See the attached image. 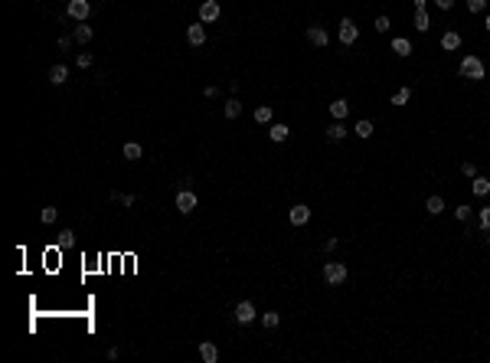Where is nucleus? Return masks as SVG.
I'll list each match as a JSON object with an SVG mask.
<instances>
[{
    "label": "nucleus",
    "mask_w": 490,
    "mask_h": 363,
    "mask_svg": "<svg viewBox=\"0 0 490 363\" xmlns=\"http://www.w3.org/2000/svg\"><path fill=\"white\" fill-rule=\"evenodd\" d=\"M461 75H464V79H484V63L481 59H477V56H464V59H461Z\"/></svg>",
    "instance_id": "nucleus-1"
},
{
    "label": "nucleus",
    "mask_w": 490,
    "mask_h": 363,
    "mask_svg": "<svg viewBox=\"0 0 490 363\" xmlns=\"http://www.w3.org/2000/svg\"><path fill=\"white\" fill-rule=\"evenodd\" d=\"M324 282L327 285H343L347 282V265H343V262H327L324 265Z\"/></svg>",
    "instance_id": "nucleus-2"
},
{
    "label": "nucleus",
    "mask_w": 490,
    "mask_h": 363,
    "mask_svg": "<svg viewBox=\"0 0 490 363\" xmlns=\"http://www.w3.org/2000/svg\"><path fill=\"white\" fill-rule=\"evenodd\" d=\"M66 13H69L72 20H82V23H85V20H88V13H92V0H69Z\"/></svg>",
    "instance_id": "nucleus-3"
},
{
    "label": "nucleus",
    "mask_w": 490,
    "mask_h": 363,
    "mask_svg": "<svg viewBox=\"0 0 490 363\" xmlns=\"http://www.w3.org/2000/svg\"><path fill=\"white\" fill-rule=\"evenodd\" d=\"M219 13H222L219 0H203L200 3V23H212V20H219Z\"/></svg>",
    "instance_id": "nucleus-4"
},
{
    "label": "nucleus",
    "mask_w": 490,
    "mask_h": 363,
    "mask_svg": "<svg viewBox=\"0 0 490 363\" xmlns=\"http://www.w3.org/2000/svg\"><path fill=\"white\" fill-rule=\"evenodd\" d=\"M356 36H359L356 23H353L350 16H343V20H340V43H343V46H353V43H356Z\"/></svg>",
    "instance_id": "nucleus-5"
},
{
    "label": "nucleus",
    "mask_w": 490,
    "mask_h": 363,
    "mask_svg": "<svg viewBox=\"0 0 490 363\" xmlns=\"http://www.w3.org/2000/svg\"><path fill=\"white\" fill-rule=\"evenodd\" d=\"M288 219H291V226H307V222H311V210H307V203H294L291 206V213H288Z\"/></svg>",
    "instance_id": "nucleus-6"
},
{
    "label": "nucleus",
    "mask_w": 490,
    "mask_h": 363,
    "mask_svg": "<svg viewBox=\"0 0 490 363\" xmlns=\"http://www.w3.org/2000/svg\"><path fill=\"white\" fill-rule=\"evenodd\" d=\"M177 210L180 213H193L196 210V193L193 190H180L177 193Z\"/></svg>",
    "instance_id": "nucleus-7"
},
{
    "label": "nucleus",
    "mask_w": 490,
    "mask_h": 363,
    "mask_svg": "<svg viewBox=\"0 0 490 363\" xmlns=\"http://www.w3.org/2000/svg\"><path fill=\"white\" fill-rule=\"evenodd\" d=\"M235 321L239 324H252L255 321V304H252V301H239V304H235Z\"/></svg>",
    "instance_id": "nucleus-8"
},
{
    "label": "nucleus",
    "mask_w": 490,
    "mask_h": 363,
    "mask_svg": "<svg viewBox=\"0 0 490 363\" xmlns=\"http://www.w3.org/2000/svg\"><path fill=\"white\" fill-rule=\"evenodd\" d=\"M187 43H190V46H203V43H206V26H203V23L187 26Z\"/></svg>",
    "instance_id": "nucleus-9"
},
{
    "label": "nucleus",
    "mask_w": 490,
    "mask_h": 363,
    "mask_svg": "<svg viewBox=\"0 0 490 363\" xmlns=\"http://www.w3.org/2000/svg\"><path fill=\"white\" fill-rule=\"evenodd\" d=\"M307 40H311L314 46H320V49H324L327 43H330V36H327V30H324V26H307Z\"/></svg>",
    "instance_id": "nucleus-10"
},
{
    "label": "nucleus",
    "mask_w": 490,
    "mask_h": 363,
    "mask_svg": "<svg viewBox=\"0 0 490 363\" xmlns=\"http://www.w3.org/2000/svg\"><path fill=\"white\" fill-rule=\"evenodd\" d=\"M288 135H291V128H288V125H281V121H278V125H272V128H268V138H272L275 144L288 141Z\"/></svg>",
    "instance_id": "nucleus-11"
},
{
    "label": "nucleus",
    "mask_w": 490,
    "mask_h": 363,
    "mask_svg": "<svg viewBox=\"0 0 490 363\" xmlns=\"http://www.w3.org/2000/svg\"><path fill=\"white\" fill-rule=\"evenodd\" d=\"M347 111H350V102H347V98H334V105H330L334 121H343V118H347Z\"/></svg>",
    "instance_id": "nucleus-12"
},
{
    "label": "nucleus",
    "mask_w": 490,
    "mask_h": 363,
    "mask_svg": "<svg viewBox=\"0 0 490 363\" xmlns=\"http://www.w3.org/2000/svg\"><path fill=\"white\" fill-rule=\"evenodd\" d=\"M200 357H203L206 363H216V360H219L216 344H212V340H203V344H200Z\"/></svg>",
    "instance_id": "nucleus-13"
},
{
    "label": "nucleus",
    "mask_w": 490,
    "mask_h": 363,
    "mask_svg": "<svg viewBox=\"0 0 490 363\" xmlns=\"http://www.w3.org/2000/svg\"><path fill=\"white\" fill-rule=\"evenodd\" d=\"M441 49H448V53L461 49V36H458V30H448V33L441 36Z\"/></svg>",
    "instance_id": "nucleus-14"
},
{
    "label": "nucleus",
    "mask_w": 490,
    "mask_h": 363,
    "mask_svg": "<svg viewBox=\"0 0 490 363\" xmlns=\"http://www.w3.org/2000/svg\"><path fill=\"white\" fill-rule=\"evenodd\" d=\"M92 36H95V30L88 23H82V26L72 30V40H75V43H92Z\"/></svg>",
    "instance_id": "nucleus-15"
},
{
    "label": "nucleus",
    "mask_w": 490,
    "mask_h": 363,
    "mask_svg": "<svg viewBox=\"0 0 490 363\" xmlns=\"http://www.w3.org/2000/svg\"><path fill=\"white\" fill-rule=\"evenodd\" d=\"M392 53L396 56H412V43L405 40V36H396V40H392Z\"/></svg>",
    "instance_id": "nucleus-16"
},
{
    "label": "nucleus",
    "mask_w": 490,
    "mask_h": 363,
    "mask_svg": "<svg viewBox=\"0 0 490 363\" xmlns=\"http://www.w3.org/2000/svg\"><path fill=\"white\" fill-rule=\"evenodd\" d=\"M66 79H69V69H66V66H53V69H49V82H53V85H63Z\"/></svg>",
    "instance_id": "nucleus-17"
},
{
    "label": "nucleus",
    "mask_w": 490,
    "mask_h": 363,
    "mask_svg": "<svg viewBox=\"0 0 490 363\" xmlns=\"http://www.w3.org/2000/svg\"><path fill=\"white\" fill-rule=\"evenodd\" d=\"M425 210H428L431 216H441V213H444V200H441V197H428V200H425Z\"/></svg>",
    "instance_id": "nucleus-18"
},
{
    "label": "nucleus",
    "mask_w": 490,
    "mask_h": 363,
    "mask_svg": "<svg viewBox=\"0 0 490 363\" xmlns=\"http://www.w3.org/2000/svg\"><path fill=\"white\" fill-rule=\"evenodd\" d=\"M222 115H226L229 121H232V118H239V115H242V102H239V98H229V102H226V108H222Z\"/></svg>",
    "instance_id": "nucleus-19"
},
{
    "label": "nucleus",
    "mask_w": 490,
    "mask_h": 363,
    "mask_svg": "<svg viewBox=\"0 0 490 363\" xmlns=\"http://www.w3.org/2000/svg\"><path fill=\"white\" fill-rule=\"evenodd\" d=\"M343 138H347V128L340 121H334V125L327 128V141H343Z\"/></svg>",
    "instance_id": "nucleus-20"
},
{
    "label": "nucleus",
    "mask_w": 490,
    "mask_h": 363,
    "mask_svg": "<svg viewBox=\"0 0 490 363\" xmlns=\"http://www.w3.org/2000/svg\"><path fill=\"white\" fill-rule=\"evenodd\" d=\"M272 118H275L272 105H262V108H255V121H258V125H272Z\"/></svg>",
    "instance_id": "nucleus-21"
},
{
    "label": "nucleus",
    "mask_w": 490,
    "mask_h": 363,
    "mask_svg": "<svg viewBox=\"0 0 490 363\" xmlns=\"http://www.w3.org/2000/svg\"><path fill=\"white\" fill-rule=\"evenodd\" d=\"M140 154H144V147H140L138 141H128L125 144V160H140Z\"/></svg>",
    "instance_id": "nucleus-22"
},
{
    "label": "nucleus",
    "mask_w": 490,
    "mask_h": 363,
    "mask_svg": "<svg viewBox=\"0 0 490 363\" xmlns=\"http://www.w3.org/2000/svg\"><path fill=\"white\" fill-rule=\"evenodd\" d=\"M353 131H356V135L366 141V138H373V131H376V128H373V121H369V118H363V121H356V128H353Z\"/></svg>",
    "instance_id": "nucleus-23"
},
{
    "label": "nucleus",
    "mask_w": 490,
    "mask_h": 363,
    "mask_svg": "<svg viewBox=\"0 0 490 363\" xmlns=\"http://www.w3.org/2000/svg\"><path fill=\"white\" fill-rule=\"evenodd\" d=\"M415 30H419V33H428V30H431V20H428L425 10H415Z\"/></svg>",
    "instance_id": "nucleus-24"
},
{
    "label": "nucleus",
    "mask_w": 490,
    "mask_h": 363,
    "mask_svg": "<svg viewBox=\"0 0 490 363\" xmlns=\"http://www.w3.org/2000/svg\"><path fill=\"white\" fill-rule=\"evenodd\" d=\"M471 190H474L477 197H487V193H490V180H487V177H474V183H471Z\"/></svg>",
    "instance_id": "nucleus-25"
},
{
    "label": "nucleus",
    "mask_w": 490,
    "mask_h": 363,
    "mask_svg": "<svg viewBox=\"0 0 490 363\" xmlns=\"http://www.w3.org/2000/svg\"><path fill=\"white\" fill-rule=\"evenodd\" d=\"M262 324L268 327V331H275V327L281 324V314H278V311H265V314H262Z\"/></svg>",
    "instance_id": "nucleus-26"
},
{
    "label": "nucleus",
    "mask_w": 490,
    "mask_h": 363,
    "mask_svg": "<svg viewBox=\"0 0 490 363\" xmlns=\"http://www.w3.org/2000/svg\"><path fill=\"white\" fill-rule=\"evenodd\" d=\"M471 213H474V210H471L467 203H461L458 210H454V219H458V222H467V219H471Z\"/></svg>",
    "instance_id": "nucleus-27"
},
{
    "label": "nucleus",
    "mask_w": 490,
    "mask_h": 363,
    "mask_svg": "<svg viewBox=\"0 0 490 363\" xmlns=\"http://www.w3.org/2000/svg\"><path fill=\"white\" fill-rule=\"evenodd\" d=\"M56 216H59V210H56V206H46V210H39V222H56Z\"/></svg>",
    "instance_id": "nucleus-28"
},
{
    "label": "nucleus",
    "mask_w": 490,
    "mask_h": 363,
    "mask_svg": "<svg viewBox=\"0 0 490 363\" xmlns=\"http://www.w3.org/2000/svg\"><path fill=\"white\" fill-rule=\"evenodd\" d=\"M477 222H481L484 232H490V206H484L481 213H477Z\"/></svg>",
    "instance_id": "nucleus-29"
},
{
    "label": "nucleus",
    "mask_w": 490,
    "mask_h": 363,
    "mask_svg": "<svg viewBox=\"0 0 490 363\" xmlns=\"http://www.w3.org/2000/svg\"><path fill=\"white\" fill-rule=\"evenodd\" d=\"M409 98H412V88H399V92L392 95V105H405Z\"/></svg>",
    "instance_id": "nucleus-30"
},
{
    "label": "nucleus",
    "mask_w": 490,
    "mask_h": 363,
    "mask_svg": "<svg viewBox=\"0 0 490 363\" xmlns=\"http://www.w3.org/2000/svg\"><path fill=\"white\" fill-rule=\"evenodd\" d=\"M467 10H471V13H484V10H487V0H467Z\"/></svg>",
    "instance_id": "nucleus-31"
},
{
    "label": "nucleus",
    "mask_w": 490,
    "mask_h": 363,
    "mask_svg": "<svg viewBox=\"0 0 490 363\" xmlns=\"http://www.w3.org/2000/svg\"><path fill=\"white\" fill-rule=\"evenodd\" d=\"M75 63H78V69H88V66L95 63V56H92V53H78V59H75Z\"/></svg>",
    "instance_id": "nucleus-32"
},
{
    "label": "nucleus",
    "mask_w": 490,
    "mask_h": 363,
    "mask_svg": "<svg viewBox=\"0 0 490 363\" xmlns=\"http://www.w3.org/2000/svg\"><path fill=\"white\" fill-rule=\"evenodd\" d=\"M373 26H376V33H389V26H392V23H389V16H376V23H373Z\"/></svg>",
    "instance_id": "nucleus-33"
},
{
    "label": "nucleus",
    "mask_w": 490,
    "mask_h": 363,
    "mask_svg": "<svg viewBox=\"0 0 490 363\" xmlns=\"http://www.w3.org/2000/svg\"><path fill=\"white\" fill-rule=\"evenodd\" d=\"M111 200H115V203H125V206H134L131 193H111Z\"/></svg>",
    "instance_id": "nucleus-34"
},
{
    "label": "nucleus",
    "mask_w": 490,
    "mask_h": 363,
    "mask_svg": "<svg viewBox=\"0 0 490 363\" xmlns=\"http://www.w3.org/2000/svg\"><path fill=\"white\" fill-rule=\"evenodd\" d=\"M461 174H464V177H471V180H474V177H477V167L471 164V160H464V164H461Z\"/></svg>",
    "instance_id": "nucleus-35"
},
{
    "label": "nucleus",
    "mask_w": 490,
    "mask_h": 363,
    "mask_svg": "<svg viewBox=\"0 0 490 363\" xmlns=\"http://www.w3.org/2000/svg\"><path fill=\"white\" fill-rule=\"evenodd\" d=\"M59 245H63V249H66V245H72V229H66V232H59Z\"/></svg>",
    "instance_id": "nucleus-36"
},
{
    "label": "nucleus",
    "mask_w": 490,
    "mask_h": 363,
    "mask_svg": "<svg viewBox=\"0 0 490 363\" xmlns=\"http://www.w3.org/2000/svg\"><path fill=\"white\" fill-rule=\"evenodd\" d=\"M454 7V0H438V10H451Z\"/></svg>",
    "instance_id": "nucleus-37"
},
{
    "label": "nucleus",
    "mask_w": 490,
    "mask_h": 363,
    "mask_svg": "<svg viewBox=\"0 0 490 363\" xmlns=\"http://www.w3.org/2000/svg\"><path fill=\"white\" fill-rule=\"evenodd\" d=\"M415 10H425V0H415Z\"/></svg>",
    "instance_id": "nucleus-38"
},
{
    "label": "nucleus",
    "mask_w": 490,
    "mask_h": 363,
    "mask_svg": "<svg viewBox=\"0 0 490 363\" xmlns=\"http://www.w3.org/2000/svg\"><path fill=\"white\" fill-rule=\"evenodd\" d=\"M484 26H487V33H490V16H487V23H484Z\"/></svg>",
    "instance_id": "nucleus-39"
}]
</instances>
